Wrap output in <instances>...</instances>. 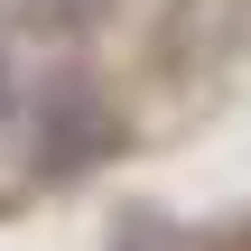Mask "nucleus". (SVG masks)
Listing matches in <instances>:
<instances>
[{"label": "nucleus", "instance_id": "f03ea898", "mask_svg": "<svg viewBox=\"0 0 251 251\" xmlns=\"http://www.w3.org/2000/svg\"><path fill=\"white\" fill-rule=\"evenodd\" d=\"M93 9H102V0H28L37 28H65V19H93Z\"/></svg>", "mask_w": 251, "mask_h": 251}, {"label": "nucleus", "instance_id": "7ed1b4c3", "mask_svg": "<svg viewBox=\"0 0 251 251\" xmlns=\"http://www.w3.org/2000/svg\"><path fill=\"white\" fill-rule=\"evenodd\" d=\"M19 112V75H9V56H0V121Z\"/></svg>", "mask_w": 251, "mask_h": 251}, {"label": "nucleus", "instance_id": "f257e3e1", "mask_svg": "<svg viewBox=\"0 0 251 251\" xmlns=\"http://www.w3.org/2000/svg\"><path fill=\"white\" fill-rule=\"evenodd\" d=\"M28 149H37V177H84V168H102L121 149V112L93 84H56L37 102V140Z\"/></svg>", "mask_w": 251, "mask_h": 251}]
</instances>
